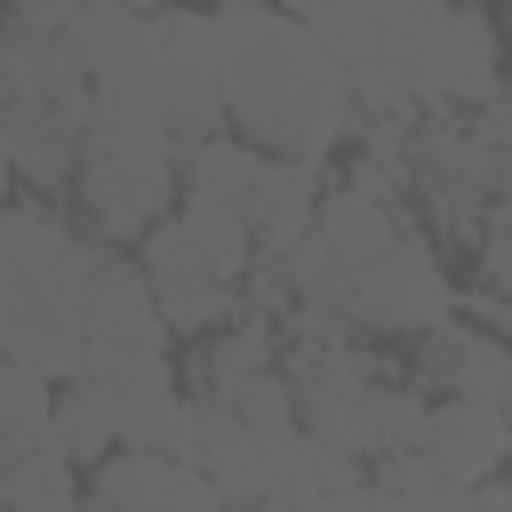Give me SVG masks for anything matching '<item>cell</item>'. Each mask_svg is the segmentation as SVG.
Instances as JSON below:
<instances>
[{
	"label": "cell",
	"instance_id": "9a60e30c",
	"mask_svg": "<svg viewBox=\"0 0 512 512\" xmlns=\"http://www.w3.org/2000/svg\"><path fill=\"white\" fill-rule=\"evenodd\" d=\"M56 448L72 456V464H104V456H120V416H112V400L80 376V384H56Z\"/></svg>",
	"mask_w": 512,
	"mask_h": 512
},
{
	"label": "cell",
	"instance_id": "ac0fdd59",
	"mask_svg": "<svg viewBox=\"0 0 512 512\" xmlns=\"http://www.w3.org/2000/svg\"><path fill=\"white\" fill-rule=\"evenodd\" d=\"M88 0H8V24H32V32H64Z\"/></svg>",
	"mask_w": 512,
	"mask_h": 512
},
{
	"label": "cell",
	"instance_id": "3957f363",
	"mask_svg": "<svg viewBox=\"0 0 512 512\" xmlns=\"http://www.w3.org/2000/svg\"><path fill=\"white\" fill-rule=\"evenodd\" d=\"M280 8L328 40V56L344 64L368 120L432 104V72H440L456 0H280Z\"/></svg>",
	"mask_w": 512,
	"mask_h": 512
},
{
	"label": "cell",
	"instance_id": "ffe728a7",
	"mask_svg": "<svg viewBox=\"0 0 512 512\" xmlns=\"http://www.w3.org/2000/svg\"><path fill=\"white\" fill-rule=\"evenodd\" d=\"M504 344H512V336H504Z\"/></svg>",
	"mask_w": 512,
	"mask_h": 512
},
{
	"label": "cell",
	"instance_id": "5b68a950",
	"mask_svg": "<svg viewBox=\"0 0 512 512\" xmlns=\"http://www.w3.org/2000/svg\"><path fill=\"white\" fill-rule=\"evenodd\" d=\"M184 184H192V192H216L224 208H240V216L256 224L264 264L296 256V248L320 232V200H328L320 176H304V168L256 152L248 136H216V144H200V152L184 160Z\"/></svg>",
	"mask_w": 512,
	"mask_h": 512
},
{
	"label": "cell",
	"instance_id": "5bb4252c",
	"mask_svg": "<svg viewBox=\"0 0 512 512\" xmlns=\"http://www.w3.org/2000/svg\"><path fill=\"white\" fill-rule=\"evenodd\" d=\"M56 448V384L32 368H0V464Z\"/></svg>",
	"mask_w": 512,
	"mask_h": 512
},
{
	"label": "cell",
	"instance_id": "ba28073f",
	"mask_svg": "<svg viewBox=\"0 0 512 512\" xmlns=\"http://www.w3.org/2000/svg\"><path fill=\"white\" fill-rule=\"evenodd\" d=\"M344 320L352 328H384V336H432L456 320V288L432 256L424 232H400L384 256H368L344 288Z\"/></svg>",
	"mask_w": 512,
	"mask_h": 512
},
{
	"label": "cell",
	"instance_id": "e0dca14e",
	"mask_svg": "<svg viewBox=\"0 0 512 512\" xmlns=\"http://www.w3.org/2000/svg\"><path fill=\"white\" fill-rule=\"evenodd\" d=\"M80 464L64 456V448H48V456H24V464H0V496H8V512H80V480H72Z\"/></svg>",
	"mask_w": 512,
	"mask_h": 512
},
{
	"label": "cell",
	"instance_id": "8992f818",
	"mask_svg": "<svg viewBox=\"0 0 512 512\" xmlns=\"http://www.w3.org/2000/svg\"><path fill=\"white\" fill-rule=\"evenodd\" d=\"M80 216L104 248H144L160 224H168V200H176V152L168 144H128V136H88L80 152Z\"/></svg>",
	"mask_w": 512,
	"mask_h": 512
},
{
	"label": "cell",
	"instance_id": "8fae6325",
	"mask_svg": "<svg viewBox=\"0 0 512 512\" xmlns=\"http://www.w3.org/2000/svg\"><path fill=\"white\" fill-rule=\"evenodd\" d=\"M496 56H504L496 24H488L472 0H456L448 40H440V72H432V112H480V104H496V96H504Z\"/></svg>",
	"mask_w": 512,
	"mask_h": 512
},
{
	"label": "cell",
	"instance_id": "7c38bea8",
	"mask_svg": "<svg viewBox=\"0 0 512 512\" xmlns=\"http://www.w3.org/2000/svg\"><path fill=\"white\" fill-rule=\"evenodd\" d=\"M432 464L464 488H488L512 472V424L488 400H432Z\"/></svg>",
	"mask_w": 512,
	"mask_h": 512
},
{
	"label": "cell",
	"instance_id": "277c9868",
	"mask_svg": "<svg viewBox=\"0 0 512 512\" xmlns=\"http://www.w3.org/2000/svg\"><path fill=\"white\" fill-rule=\"evenodd\" d=\"M280 368H288V384H296L304 440L344 448V456H360V464L384 456L392 392H400L408 376H384L352 328H336V336H288V360H280Z\"/></svg>",
	"mask_w": 512,
	"mask_h": 512
},
{
	"label": "cell",
	"instance_id": "d6986e66",
	"mask_svg": "<svg viewBox=\"0 0 512 512\" xmlns=\"http://www.w3.org/2000/svg\"><path fill=\"white\" fill-rule=\"evenodd\" d=\"M472 512H512V472L488 480V488H472Z\"/></svg>",
	"mask_w": 512,
	"mask_h": 512
},
{
	"label": "cell",
	"instance_id": "6da1fadb",
	"mask_svg": "<svg viewBox=\"0 0 512 512\" xmlns=\"http://www.w3.org/2000/svg\"><path fill=\"white\" fill-rule=\"evenodd\" d=\"M208 16H216L232 128L256 152L320 176V160L344 144L352 112H360V96H352L344 64L328 56V40L304 16H288L280 0H216Z\"/></svg>",
	"mask_w": 512,
	"mask_h": 512
},
{
	"label": "cell",
	"instance_id": "2e32d148",
	"mask_svg": "<svg viewBox=\"0 0 512 512\" xmlns=\"http://www.w3.org/2000/svg\"><path fill=\"white\" fill-rule=\"evenodd\" d=\"M176 216H184V232H192V240H200V248H208V256H216L232 280H248V272L264 264V248H256V224H248L240 208H224L216 192H192V184H184V208H176Z\"/></svg>",
	"mask_w": 512,
	"mask_h": 512
},
{
	"label": "cell",
	"instance_id": "7a4b0ae2",
	"mask_svg": "<svg viewBox=\"0 0 512 512\" xmlns=\"http://www.w3.org/2000/svg\"><path fill=\"white\" fill-rule=\"evenodd\" d=\"M104 264L96 232H72L64 208L40 192L8 200L0 216V344L8 368H32L48 384L88 376V280Z\"/></svg>",
	"mask_w": 512,
	"mask_h": 512
},
{
	"label": "cell",
	"instance_id": "52a82bcc",
	"mask_svg": "<svg viewBox=\"0 0 512 512\" xmlns=\"http://www.w3.org/2000/svg\"><path fill=\"white\" fill-rule=\"evenodd\" d=\"M224 56H216V16L160 8V128L168 152L192 160L200 144L224 136Z\"/></svg>",
	"mask_w": 512,
	"mask_h": 512
},
{
	"label": "cell",
	"instance_id": "9c48e42d",
	"mask_svg": "<svg viewBox=\"0 0 512 512\" xmlns=\"http://www.w3.org/2000/svg\"><path fill=\"white\" fill-rule=\"evenodd\" d=\"M136 264H144V280H152V296H160V312H168L176 336L208 344L216 328L240 320V280H232V272L184 232V216H168V224L136 248Z\"/></svg>",
	"mask_w": 512,
	"mask_h": 512
},
{
	"label": "cell",
	"instance_id": "4fadbf2b",
	"mask_svg": "<svg viewBox=\"0 0 512 512\" xmlns=\"http://www.w3.org/2000/svg\"><path fill=\"white\" fill-rule=\"evenodd\" d=\"M368 480H376V512H472V488L448 480V472L432 464V448L376 456Z\"/></svg>",
	"mask_w": 512,
	"mask_h": 512
},
{
	"label": "cell",
	"instance_id": "30bf717a",
	"mask_svg": "<svg viewBox=\"0 0 512 512\" xmlns=\"http://www.w3.org/2000/svg\"><path fill=\"white\" fill-rule=\"evenodd\" d=\"M408 384H424L432 400H488V408H496L504 384H512V344H504L496 328H464V320H448V328L424 336Z\"/></svg>",
	"mask_w": 512,
	"mask_h": 512
}]
</instances>
